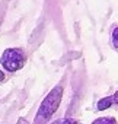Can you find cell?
Listing matches in <instances>:
<instances>
[{
    "mask_svg": "<svg viewBox=\"0 0 118 124\" xmlns=\"http://www.w3.org/2000/svg\"><path fill=\"white\" fill-rule=\"evenodd\" d=\"M16 124H29V123H28V121H26V120H25V118H19V120H18V123H16Z\"/></svg>",
    "mask_w": 118,
    "mask_h": 124,
    "instance_id": "ba28073f",
    "label": "cell"
},
{
    "mask_svg": "<svg viewBox=\"0 0 118 124\" xmlns=\"http://www.w3.org/2000/svg\"><path fill=\"white\" fill-rule=\"evenodd\" d=\"M92 124H118V121L114 117H101V118H96Z\"/></svg>",
    "mask_w": 118,
    "mask_h": 124,
    "instance_id": "277c9868",
    "label": "cell"
},
{
    "mask_svg": "<svg viewBox=\"0 0 118 124\" xmlns=\"http://www.w3.org/2000/svg\"><path fill=\"white\" fill-rule=\"evenodd\" d=\"M112 104H114L112 96H105V98H102V99H99V101H98L96 108H98V111H105V109L111 108V107H112Z\"/></svg>",
    "mask_w": 118,
    "mask_h": 124,
    "instance_id": "3957f363",
    "label": "cell"
},
{
    "mask_svg": "<svg viewBox=\"0 0 118 124\" xmlns=\"http://www.w3.org/2000/svg\"><path fill=\"white\" fill-rule=\"evenodd\" d=\"M112 101H114V104H118V91L112 95Z\"/></svg>",
    "mask_w": 118,
    "mask_h": 124,
    "instance_id": "52a82bcc",
    "label": "cell"
},
{
    "mask_svg": "<svg viewBox=\"0 0 118 124\" xmlns=\"http://www.w3.org/2000/svg\"><path fill=\"white\" fill-rule=\"evenodd\" d=\"M51 124H82V123L77 120H73V118H60V120L52 121Z\"/></svg>",
    "mask_w": 118,
    "mask_h": 124,
    "instance_id": "8992f818",
    "label": "cell"
},
{
    "mask_svg": "<svg viewBox=\"0 0 118 124\" xmlns=\"http://www.w3.org/2000/svg\"><path fill=\"white\" fill-rule=\"evenodd\" d=\"M63 92H64L63 86L57 85L47 93V96L44 98V101L41 102V105L38 108V112L35 117V124H44L54 115V112L58 109V107L61 104Z\"/></svg>",
    "mask_w": 118,
    "mask_h": 124,
    "instance_id": "6da1fadb",
    "label": "cell"
},
{
    "mask_svg": "<svg viewBox=\"0 0 118 124\" xmlns=\"http://www.w3.org/2000/svg\"><path fill=\"white\" fill-rule=\"evenodd\" d=\"M26 63V55L23 53L22 48L18 47H12V48H6L0 57V66H2L6 72L9 73H15L18 70H21Z\"/></svg>",
    "mask_w": 118,
    "mask_h": 124,
    "instance_id": "7a4b0ae2",
    "label": "cell"
},
{
    "mask_svg": "<svg viewBox=\"0 0 118 124\" xmlns=\"http://www.w3.org/2000/svg\"><path fill=\"white\" fill-rule=\"evenodd\" d=\"M111 44H112L114 50L118 51V26H115L112 34H111Z\"/></svg>",
    "mask_w": 118,
    "mask_h": 124,
    "instance_id": "5b68a950",
    "label": "cell"
},
{
    "mask_svg": "<svg viewBox=\"0 0 118 124\" xmlns=\"http://www.w3.org/2000/svg\"><path fill=\"white\" fill-rule=\"evenodd\" d=\"M5 78H6L5 72H3V70H0V82H3V80H5Z\"/></svg>",
    "mask_w": 118,
    "mask_h": 124,
    "instance_id": "9c48e42d",
    "label": "cell"
}]
</instances>
